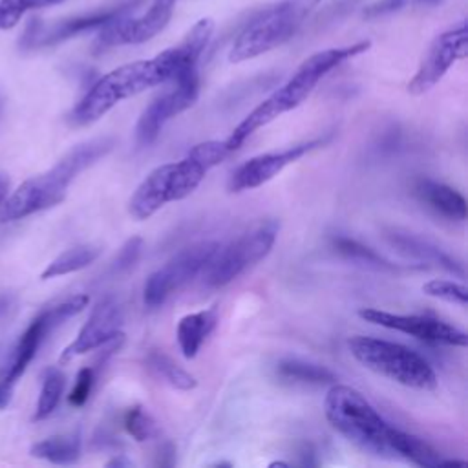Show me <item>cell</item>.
<instances>
[{
  "mask_svg": "<svg viewBox=\"0 0 468 468\" xmlns=\"http://www.w3.org/2000/svg\"><path fill=\"white\" fill-rule=\"evenodd\" d=\"M201 55L179 42L148 60H135L102 75L75 104L68 121L71 126H88L106 115L121 101L148 88L197 71Z\"/></svg>",
  "mask_w": 468,
  "mask_h": 468,
  "instance_id": "6da1fadb",
  "label": "cell"
},
{
  "mask_svg": "<svg viewBox=\"0 0 468 468\" xmlns=\"http://www.w3.org/2000/svg\"><path fill=\"white\" fill-rule=\"evenodd\" d=\"M232 154L225 141H205L194 144L188 154L174 163L154 168L128 199V212L143 221L172 201L190 196L205 179L210 168L218 166Z\"/></svg>",
  "mask_w": 468,
  "mask_h": 468,
  "instance_id": "7a4b0ae2",
  "label": "cell"
},
{
  "mask_svg": "<svg viewBox=\"0 0 468 468\" xmlns=\"http://www.w3.org/2000/svg\"><path fill=\"white\" fill-rule=\"evenodd\" d=\"M115 146L113 137H95L75 144L49 170L26 179L0 205V223L24 219L64 201L75 177L102 159Z\"/></svg>",
  "mask_w": 468,
  "mask_h": 468,
  "instance_id": "3957f363",
  "label": "cell"
},
{
  "mask_svg": "<svg viewBox=\"0 0 468 468\" xmlns=\"http://www.w3.org/2000/svg\"><path fill=\"white\" fill-rule=\"evenodd\" d=\"M371 48L369 40H360L351 46L344 48H329L322 49L311 57H307L292 73V77L282 84L276 91H272L263 102H260L252 112H249L238 126L230 132V135L225 139L229 148L234 152L238 150L254 132L267 126L280 115L294 110L300 106L311 91L316 88V84L336 66L342 62L367 51Z\"/></svg>",
  "mask_w": 468,
  "mask_h": 468,
  "instance_id": "277c9868",
  "label": "cell"
},
{
  "mask_svg": "<svg viewBox=\"0 0 468 468\" xmlns=\"http://www.w3.org/2000/svg\"><path fill=\"white\" fill-rule=\"evenodd\" d=\"M327 422L360 450L384 459H395L391 426L373 404L355 388L333 384L324 400Z\"/></svg>",
  "mask_w": 468,
  "mask_h": 468,
  "instance_id": "5b68a950",
  "label": "cell"
},
{
  "mask_svg": "<svg viewBox=\"0 0 468 468\" xmlns=\"http://www.w3.org/2000/svg\"><path fill=\"white\" fill-rule=\"evenodd\" d=\"M351 355L364 367L408 388L435 389L433 367L413 349L373 336H353L347 342Z\"/></svg>",
  "mask_w": 468,
  "mask_h": 468,
  "instance_id": "8992f818",
  "label": "cell"
},
{
  "mask_svg": "<svg viewBox=\"0 0 468 468\" xmlns=\"http://www.w3.org/2000/svg\"><path fill=\"white\" fill-rule=\"evenodd\" d=\"M307 15L294 0H282L269 7L236 37L229 51V60L238 64L282 46L296 35Z\"/></svg>",
  "mask_w": 468,
  "mask_h": 468,
  "instance_id": "52a82bcc",
  "label": "cell"
},
{
  "mask_svg": "<svg viewBox=\"0 0 468 468\" xmlns=\"http://www.w3.org/2000/svg\"><path fill=\"white\" fill-rule=\"evenodd\" d=\"M278 223L274 219H265L250 227L247 232L227 243L219 245L208 265L205 267V285L223 287L243 274L249 267L263 260L278 236Z\"/></svg>",
  "mask_w": 468,
  "mask_h": 468,
  "instance_id": "ba28073f",
  "label": "cell"
},
{
  "mask_svg": "<svg viewBox=\"0 0 468 468\" xmlns=\"http://www.w3.org/2000/svg\"><path fill=\"white\" fill-rule=\"evenodd\" d=\"M218 249V241H199L176 252L146 278L143 289L144 305L148 309L161 307L174 292L205 271Z\"/></svg>",
  "mask_w": 468,
  "mask_h": 468,
  "instance_id": "9c48e42d",
  "label": "cell"
},
{
  "mask_svg": "<svg viewBox=\"0 0 468 468\" xmlns=\"http://www.w3.org/2000/svg\"><path fill=\"white\" fill-rule=\"evenodd\" d=\"M177 0H152L148 9L141 15H133L137 9H130L115 16L104 27L99 29L97 37V49H110L115 46H128V44H143L161 33L176 7Z\"/></svg>",
  "mask_w": 468,
  "mask_h": 468,
  "instance_id": "30bf717a",
  "label": "cell"
},
{
  "mask_svg": "<svg viewBox=\"0 0 468 468\" xmlns=\"http://www.w3.org/2000/svg\"><path fill=\"white\" fill-rule=\"evenodd\" d=\"M174 86L155 97L141 113L135 124V141L139 146H150L161 133L163 126L176 115L188 110L199 95L197 71L181 75L172 80Z\"/></svg>",
  "mask_w": 468,
  "mask_h": 468,
  "instance_id": "8fae6325",
  "label": "cell"
},
{
  "mask_svg": "<svg viewBox=\"0 0 468 468\" xmlns=\"http://www.w3.org/2000/svg\"><path fill=\"white\" fill-rule=\"evenodd\" d=\"M468 53V29L466 22L441 33L430 44L428 51L424 53L415 75L408 82V91L411 95H422L430 91L444 75L446 71Z\"/></svg>",
  "mask_w": 468,
  "mask_h": 468,
  "instance_id": "7c38bea8",
  "label": "cell"
},
{
  "mask_svg": "<svg viewBox=\"0 0 468 468\" xmlns=\"http://www.w3.org/2000/svg\"><path fill=\"white\" fill-rule=\"evenodd\" d=\"M358 316L369 324L411 335L428 344L459 346V347H466L468 344V335L464 331L457 329L455 325L444 320H439L428 314H400V313L380 311L375 307H364V309H358Z\"/></svg>",
  "mask_w": 468,
  "mask_h": 468,
  "instance_id": "4fadbf2b",
  "label": "cell"
},
{
  "mask_svg": "<svg viewBox=\"0 0 468 468\" xmlns=\"http://www.w3.org/2000/svg\"><path fill=\"white\" fill-rule=\"evenodd\" d=\"M320 144H324V139H313V141L287 146L283 150L254 155L249 161L241 163L232 172V176L229 177L227 188L230 192H243V190L258 188V186L265 185L267 181H271L272 177H276L285 166L292 165L294 161H298L300 157H303L305 154H309L311 150H314Z\"/></svg>",
  "mask_w": 468,
  "mask_h": 468,
  "instance_id": "5bb4252c",
  "label": "cell"
},
{
  "mask_svg": "<svg viewBox=\"0 0 468 468\" xmlns=\"http://www.w3.org/2000/svg\"><path fill=\"white\" fill-rule=\"evenodd\" d=\"M121 325H122V309H121L119 302L112 296L102 298L91 309L88 320L77 333L75 340L64 347L58 362L60 364L69 362L75 356L93 351L97 347H102L106 342L124 335L121 331Z\"/></svg>",
  "mask_w": 468,
  "mask_h": 468,
  "instance_id": "9a60e30c",
  "label": "cell"
},
{
  "mask_svg": "<svg viewBox=\"0 0 468 468\" xmlns=\"http://www.w3.org/2000/svg\"><path fill=\"white\" fill-rule=\"evenodd\" d=\"M143 2L144 0H126L124 4H121L117 7L97 11V13H91V15H82V16L58 20L51 26H42V24H38V20H31L33 24H31V27L27 29V33L24 37V46H27V48L53 46V44L64 42L68 38H73L80 33L101 29L108 22H112L115 16H119L121 13L130 11V9H139Z\"/></svg>",
  "mask_w": 468,
  "mask_h": 468,
  "instance_id": "2e32d148",
  "label": "cell"
},
{
  "mask_svg": "<svg viewBox=\"0 0 468 468\" xmlns=\"http://www.w3.org/2000/svg\"><path fill=\"white\" fill-rule=\"evenodd\" d=\"M55 324L51 322L49 314L46 313V309L37 314L33 318V322L26 327V331L20 335L18 342L13 347L11 358L5 366V375H4V382H7L9 386H13L27 369V366L31 364V360L35 358L38 347L42 346V342L46 340V336L55 331Z\"/></svg>",
  "mask_w": 468,
  "mask_h": 468,
  "instance_id": "e0dca14e",
  "label": "cell"
},
{
  "mask_svg": "<svg viewBox=\"0 0 468 468\" xmlns=\"http://www.w3.org/2000/svg\"><path fill=\"white\" fill-rule=\"evenodd\" d=\"M386 238L402 254L417 258L424 263H433V265L442 267L444 271L453 272L457 276H464V269L455 258H452L448 252H444L442 249H439L437 245H433L422 238H417L408 232H399V230L388 232Z\"/></svg>",
  "mask_w": 468,
  "mask_h": 468,
  "instance_id": "ac0fdd59",
  "label": "cell"
},
{
  "mask_svg": "<svg viewBox=\"0 0 468 468\" xmlns=\"http://www.w3.org/2000/svg\"><path fill=\"white\" fill-rule=\"evenodd\" d=\"M218 307L212 305L208 309H201L197 313H190L183 316L177 324V344L185 358H194L201 349L203 342L218 325Z\"/></svg>",
  "mask_w": 468,
  "mask_h": 468,
  "instance_id": "d6986e66",
  "label": "cell"
},
{
  "mask_svg": "<svg viewBox=\"0 0 468 468\" xmlns=\"http://www.w3.org/2000/svg\"><path fill=\"white\" fill-rule=\"evenodd\" d=\"M415 194L437 214L455 221L466 219V201L455 188L433 179H419L415 185Z\"/></svg>",
  "mask_w": 468,
  "mask_h": 468,
  "instance_id": "ffe728a7",
  "label": "cell"
},
{
  "mask_svg": "<svg viewBox=\"0 0 468 468\" xmlns=\"http://www.w3.org/2000/svg\"><path fill=\"white\" fill-rule=\"evenodd\" d=\"M391 444H393V452L397 459H404L411 464L417 466H426V468H435L441 466V453L428 444L426 441H422L417 435L406 433L399 428H395L393 437H391Z\"/></svg>",
  "mask_w": 468,
  "mask_h": 468,
  "instance_id": "44dd1931",
  "label": "cell"
},
{
  "mask_svg": "<svg viewBox=\"0 0 468 468\" xmlns=\"http://www.w3.org/2000/svg\"><path fill=\"white\" fill-rule=\"evenodd\" d=\"M31 457L49 461L53 464H73L80 457V433L55 435L31 444Z\"/></svg>",
  "mask_w": 468,
  "mask_h": 468,
  "instance_id": "7402d4cb",
  "label": "cell"
},
{
  "mask_svg": "<svg viewBox=\"0 0 468 468\" xmlns=\"http://www.w3.org/2000/svg\"><path fill=\"white\" fill-rule=\"evenodd\" d=\"M101 252H102V249L99 245H91V243L75 245V247L60 252L55 260H51L48 263V267L42 271L40 280H51L57 276H64V274L86 269L101 256Z\"/></svg>",
  "mask_w": 468,
  "mask_h": 468,
  "instance_id": "603a6c76",
  "label": "cell"
},
{
  "mask_svg": "<svg viewBox=\"0 0 468 468\" xmlns=\"http://www.w3.org/2000/svg\"><path fill=\"white\" fill-rule=\"evenodd\" d=\"M331 247L346 260H351L358 265H364V267H369V269H375V271H400L402 267L391 263L389 260H386L384 256H380L377 250L366 247L364 243L353 239V238H347V236H333L331 238Z\"/></svg>",
  "mask_w": 468,
  "mask_h": 468,
  "instance_id": "cb8c5ba5",
  "label": "cell"
},
{
  "mask_svg": "<svg viewBox=\"0 0 468 468\" xmlns=\"http://www.w3.org/2000/svg\"><path fill=\"white\" fill-rule=\"evenodd\" d=\"M276 373L291 382H300V384H313V386H322V384H335L336 375L327 369L325 366L305 362L300 358H285L280 360L276 366Z\"/></svg>",
  "mask_w": 468,
  "mask_h": 468,
  "instance_id": "d4e9b609",
  "label": "cell"
},
{
  "mask_svg": "<svg viewBox=\"0 0 468 468\" xmlns=\"http://www.w3.org/2000/svg\"><path fill=\"white\" fill-rule=\"evenodd\" d=\"M146 364L159 378H163L166 384H170L176 389L188 391L197 386V380L194 378V375H190L186 369L177 366L168 355L157 349H152L146 355Z\"/></svg>",
  "mask_w": 468,
  "mask_h": 468,
  "instance_id": "484cf974",
  "label": "cell"
},
{
  "mask_svg": "<svg viewBox=\"0 0 468 468\" xmlns=\"http://www.w3.org/2000/svg\"><path fill=\"white\" fill-rule=\"evenodd\" d=\"M66 388V377L58 367H48L42 375V388L38 402L33 413V420H44L49 417L60 402V397Z\"/></svg>",
  "mask_w": 468,
  "mask_h": 468,
  "instance_id": "4316f807",
  "label": "cell"
},
{
  "mask_svg": "<svg viewBox=\"0 0 468 468\" xmlns=\"http://www.w3.org/2000/svg\"><path fill=\"white\" fill-rule=\"evenodd\" d=\"M124 428L137 442H144L159 435L155 419L143 406H133L126 411Z\"/></svg>",
  "mask_w": 468,
  "mask_h": 468,
  "instance_id": "83f0119b",
  "label": "cell"
},
{
  "mask_svg": "<svg viewBox=\"0 0 468 468\" xmlns=\"http://www.w3.org/2000/svg\"><path fill=\"white\" fill-rule=\"evenodd\" d=\"M422 292L428 294V296H433V298H441V300H446V302H452V303H459L463 307L468 302V289L464 285L450 282V280H441V278L430 280L422 285Z\"/></svg>",
  "mask_w": 468,
  "mask_h": 468,
  "instance_id": "f1b7e54d",
  "label": "cell"
},
{
  "mask_svg": "<svg viewBox=\"0 0 468 468\" xmlns=\"http://www.w3.org/2000/svg\"><path fill=\"white\" fill-rule=\"evenodd\" d=\"M46 5L48 0H0V29L15 27L27 11Z\"/></svg>",
  "mask_w": 468,
  "mask_h": 468,
  "instance_id": "f546056e",
  "label": "cell"
},
{
  "mask_svg": "<svg viewBox=\"0 0 468 468\" xmlns=\"http://www.w3.org/2000/svg\"><path fill=\"white\" fill-rule=\"evenodd\" d=\"M93 382H95V369L91 366H84L79 369L77 373V378H75V384L68 395V402L75 408H80L86 404L90 393H91V388H93Z\"/></svg>",
  "mask_w": 468,
  "mask_h": 468,
  "instance_id": "4dcf8cb0",
  "label": "cell"
},
{
  "mask_svg": "<svg viewBox=\"0 0 468 468\" xmlns=\"http://www.w3.org/2000/svg\"><path fill=\"white\" fill-rule=\"evenodd\" d=\"M141 249H143V239H141L139 236L130 238V239L121 247V250H119V254H117V258H115V263H113L115 271H126V269H130V267L137 261V258H139V254H141Z\"/></svg>",
  "mask_w": 468,
  "mask_h": 468,
  "instance_id": "1f68e13d",
  "label": "cell"
},
{
  "mask_svg": "<svg viewBox=\"0 0 468 468\" xmlns=\"http://www.w3.org/2000/svg\"><path fill=\"white\" fill-rule=\"evenodd\" d=\"M408 4H410V0H375L362 9V16L367 20H375V18L397 13L402 7H406Z\"/></svg>",
  "mask_w": 468,
  "mask_h": 468,
  "instance_id": "d6a6232c",
  "label": "cell"
},
{
  "mask_svg": "<svg viewBox=\"0 0 468 468\" xmlns=\"http://www.w3.org/2000/svg\"><path fill=\"white\" fill-rule=\"evenodd\" d=\"M360 0H335L329 5V15H346L349 9H353L355 4H358Z\"/></svg>",
  "mask_w": 468,
  "mask_h": 468,
  "instance_id": "836d02e7",
  "label": "cell"
},
{
  "mask_svg": "<svg viewBox=\"0 0 468 468\" xmlns=\"http://www.w3.org/2000/svg\"><path fill=\"white\" fill-rule=\"evenodd\" d=\"M11 393H13V386H9L7 382H0V410H4L9 402H11Z\"/></svg>",
  "mask_w": 468,
  "mask_h": 468,
  "instance_id": "e575fe53",
  "label": "cell"
},
{
  "mask_svg": "<svg viewBox=\"0 0 468 468\" xmlns=\"http://www.w3.org/2000/svg\"><path fill=\"white\" fill-rule=\"evenodd\" d=\"M13 302H15V296H13L11 292L0 291V316L9 311V307L13 305Z\"/></svg>",
  "mask_w": 468,
  "mask_h": 468,
  "instance_id": "d590c367",
  "label": "cell"
},
{
  "mask_svg": "<svg viewBox=\"0 0 468 468\" xmlns=\"http://www.w3.org/2000/svg\"><path fill=\"white\" fill-rule=\"evenodd\" d=\"M9 196V177L5 174H0V205Z\"/></svg>",
  "mask_w": 468,
  "mask_h": 468,
  "instance_id": "8d00e7d4",
  "label": "cell"
},
{
  "mask_svg": "<svg viewBox=\"0 0 468 468\" xmlns=\"http://www.w3.org/2000/svg\"><path fill=\"white\" fill-rule=\"evenodd\" d=\"M444 0H410V5H415V7H437Z\"/></svg>",
  "mask_w": 468,
  "mask_h": 468,
  "instance_id": "74e56055",
  "label": "cell"
},
{
  "mask_svg": "<svg viewBox=\"0 0 468 468\" xmlns=\"http://www.w3.org/2000/svg\"><path fill=\"white\" fill-rule=\"evenodd\" d=\"M300 7H303L307 13H311L322 0H294Z\"/></svg>",
  "mask_w": 468,
  "mask_h": 468,
  "instance_id": "f35d334b",
  "label": "cell"
},
{
  "mask_svg": "<svg viewBox=\"0 0 468 468\" xmlns=\"http://www.w3.org/2000/svg\"><path fill=\"white\" fill-rule=\"evenodd\" d=\"M106 466H132V463H130L128 459H124L122 455H119V457H115V459L108 461V463H106Z\"/></svg>",
  "mask_w": 468,
  "mask_h": 468,
  "instance_id": "ab89813d",
  "label": "cell"
},
{
  "mask_svg": "<svg viewBox=\"0 0 468 468\" xmlns=\"http://www.w3.org/2000/svg\"><path fill=\"white\" fill-rule=\"evenodd\" d=\"M269 466H287V463H282V461H274V463H271Z\"/></svg>",
  "mask_w": 468,
  "mask_h": 468,
  "instance_id": "60d3db41",
  "label": "cell"
},
{
  "mask_svg": "<svg viewBox=\"0 0 468 468\" xmlns=\"http://www.w3.org/2000/svg\"><path fill=\"white\" fill-rule=\"evenodd\" d=\"M49 2V5H53V4H60V2H64V0H48Z\"/></svg>",
  "mask_w": 468,
  "mask_h": 468,
  "instance_id": "b9f144b4",
  "label": "cell"
}]
</instances>
